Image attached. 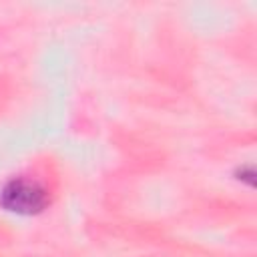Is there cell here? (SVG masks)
<instances>
[{
	"mask_svg": "<svg viewBox=\"0 0 257 257\" xmlns=\"http://www.w3.org/2000/svg\"><path fill=\"white\" fill-rule=\"evenodd\" d=\"M48 203L46 191L30 181L14 179L0 193V205L16 215H36Z\"/></svg>",
	"mask_w": 257,
	"mask_h": 257,
	"instance_id": "cell-1",
	"label": "cell"
}]
</instances>
